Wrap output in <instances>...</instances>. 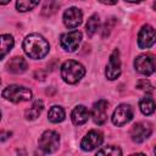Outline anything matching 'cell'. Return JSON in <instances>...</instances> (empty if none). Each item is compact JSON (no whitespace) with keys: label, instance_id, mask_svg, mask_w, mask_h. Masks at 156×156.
<instances>
[{"label":"cell","instance_id":"1","mask_svg":"<svg viewBox=\"0 0 156 156\" xmlns=\"http://www.w3.org/2000/svg\"><path fill=\"white\" fill-rule=\"evenodd\" d=\"M49 43L46 39L39 34H29L23 40V50L27 56L34 60L43 58L49 52Z\"/></svg>","mask_w":156,"mask_h":156},{"label":"cell","instance_id":"2","mask_svg":"<svg viewBox=\"0 0 156 156\" xmlns=\"http://www.w3.org/2000/svg\"><path fill=\"white\" fill-rule=\"evenodd\" d=\"M85 74V68L82 63L74 60H68L61 66V77L68 84H76Z\"/></svg>","mask_w":156,"mask_h":156},{"label":"cell","instance_id":"3","mask_svg":"<svg viewBox=\"0 0 156 156\" xmlns=\"http://www.w3.org/2000/svg\"><path fill=\"white\" fill-rule=\"evenodd\" d=\"M2 98L18 104L22 101H29L32 99V91L26 88V87H21V85H9L2 90Z\"/></svg>","mask_w":156,"mask_h":156},{"label":"cell","instance_id":"4","mask_svg":"<svg viewBox=\"0 0 156 156\" xmlns=\"http://www.w3.org/2000/svg\"><path fill=\"white\" fill-rule=\"evenodd\" d=\"M60 136L55 130H45L39 138V149L44 154H52L58 149Z\"/></svg>","mask_w":156,"mask_h":156},{"label":"cell","instance_id":"5","mask_svg":"<svg viewBox=\"0 0 156 156\" xmlns=\"http://www.w3.org/2000/svg\"><path fill=\"white\" fill-rule=\"evenodd\" d=\"M134 67H135L136 72H139L144 76H150L156 69V57L150 54L139 55L134 60Z\"/></svg>","mask_w":156,"mask_h":156},{"label":"cell","instance_id":"6","mask_svg":"<svg viewBox=\"0 0 156 156\" xmlns=\"http://www.w3.org/2000/svg\"><path fill=\"white\" fill-rule=\"evenodd\" d=\"M80 41H82V33L79 30H71V32L63 33L60 37L61 48L68 52L76 51L78 49Z\"/></svg>","mask_w":156,"mask_h":156},{"label":"cell","instance_id":"7","mask_svg":"<svg viewBox=\"0 0 156 156\" xmlns=\"http://www.w3.org/2000/svg\"><path fill=\"white\" fill-rule=\"evenodd\" d=\"M156 43V30L154 27L145 24L138 34V45L140 49H149Z\"/></svg>","mask_w":156,"mask_h":156},{"label":"cell","instance_id":"8","mask_svg":"<svg viewBox=\"0 0 156 156\" xmlns=\"http://www.w3.org/2000/svg\"><path fill=\"white\" fill-rule=\"evenodd\" d=\"M133 118V110L129 105L127 104H121L116 110L113 111L112 115V123L117 127L124 126Z\"/></svg>","mask_w":156,"mask_h":156},{"label":"cell","instance_id":"9","mask_svg":"<svg viewBox=\"0 0 156 156\" xmlns=\"http://www.w3.org/2000/svg\"><path fill=\"white\" fill-rule=\"evenodd\" d=\"M152 132L151 124L147 122H138L130 129V138L134 143H143L146 140Z\"/></svg>","mask_w":156,"mask_h":156},{"label":"cell","instance_id":"10","mask_svg":"<svg viewBox=\"0 0 156 156\" xmlns=\"http://www.w3.org/2000/svg\"><path fill=\"white\" fill-rule=\"evenodd\" d=\"M107 79L110 80H115L119 77L121 74V58H119V51L118 50H113L110 58H108V63L106 66V72H105Z\"/></svg>","mask_w":156,"mask_h":156},{"label":"cell","instance_id":"11","mask_svg":"<svg viewBox=\"0 0 156 156\" xmlns=\"http://www.w3.org/2000/svg\"><path fill=\"white\" fill-rule=\"evenodd\" d=\"M104 141V135L99 130H90L80 141V147L84 151H91L95 147L100 146Z\"/></svg>","mask_w":156,"mask_h":156},{"label":"cell","instance_id":"12","mask_svg":"<svg viewBox=\"0 0 156 156\" xmlns=\"http://www.w3.org/2000/svg\"><path fill=\"white\" fill-rule=\"evenodd\" d=\"M107 110H108V102L104 99L98 100L91 108V117L94 123L101 126L107 119Z\"/></svg>","mask_w":156,"mask_h":156},{"label":"cell","instance_id":"13","mask_svg":"<svg viewBox=\"0 0 156 156\" xmlns=\"http://www.w3.org/2000/svg\"><path fill=\"white\" fill-rule=\"evenodd\" d=\"M83 13L77 7H69L63 13V23L68 28H76L82 23Z\"/></svg>","mask_w":156,"mask_h":156},{"label":"cell","instance_id":"14","mask_svg":"<svg viewBox=\"0 0 156 156\" xmlns=\"http://www.w3.org/2000/svg\"><path fill=\"white\" fill-rule=\"evenodd\" d=\"M71 118H72V122L76 126L84 124L89 118V111H88V108L85 106L78 105V106H76L73 108V111L71 113Z\"/></svg>","mask_w":156,"mask_h":156},{"label":"cell","instance_id":"15","mask_svg":"<svg viewBox=\"0 0 156 156\" xmlns=\"http://www.w3.org/2000/svg\"><path fill=\"white\" fill-rule=\"evenodd\" d=\"M7 69L11 72V73H15V74H20V73H23L26 69H27V62L23 57L21 56H15L12 57L9 63H7Z\"/></svg>","mask_w":156,"mask_h":156},{"label":"cell","instance_id":"16","mask_svg":"<svg viewBox=\"0 0 156 156\" xmlns=\"http://www.w3.org/2000/svg\"><path fill=\"white\" fill-rule=\"evenodd\" d=\"M43 108H44L43 101L39 100V99L35 100V101L33 102V105H32L28 110H26V118H27V119H35L37 117H39V115L41 113Z\"/></svg>","mask_w":156,"mask_h":156},{"label":"cell","instance_id":"17","mask_svg":"<svg viewBox=\"0 0 156 156\" xmlns=\"http://www.w3.org/2000/svg\"><path fill=\"white\" fill-rule=\"evenodd\" d=\"M48 118L52 123H60L65 119V110L61 106H52L49 110Z\"/></svg>","mask_w":156,"mask_h":156},{"label":"cell","instance_id":"18","mask_svg":"<svg viewBox=\"0 0 156 156\" xmlns=\"http://www.w3.org/2000/svg\"><path fill=\"white\" fill-rule=\"evenodd\" d=\"M58 7H60V5L55 0H46L41 6V15L44 17H50L57 12Z\"/></svg>","mask_w":156,"mask_h":156},{"label":"cell","instance_id":"19","mask_svg":"<svg viewBox=\"0 0 156 156\" xmlns=\"http://www.w3.org/2000/svg\"><path fill=\"white\" fill-rule=\"evenodd\" d=\"M0 39H1V58H4L6 54L11 51V49L13 48L15 40H13V37L10 34H2Z\"/></svg>","mask_w":156,"mask_h":156},{"label":"cell","instance_id":"20","mask_svg":"<svg viewBox=\"0 0 156 156\" xmlns=\"http://www.w3.org/2000/svg\"><path fill=\"white\" fill-rule=\"evenodd\" d=\"M139 107H140V111L144 113V115H151L154 111H155V101L152 100V98L150 96H144L140 102H139Z\"/></svg>","mask_w":156,"mask_h":156},{"label":"cell","instance_id":"21","mask_svg":"<svg viewBox=\"0 0 156 156\" xmlns=\"http://www.w3.org/2000/svg\"><path fill=\"white\" fill-rule=\"evenodd\" d=\"M99 26H100V20H99V16L98 15H93L89 17L88 22H87V26H85V29H87V34L89 37H93L94 33L99 29Z\"/></svg>","mask_w":156,"mask_h":156},{"label":"cell","instance_id":"22","mask_svg":"<svg viewBox=\"0 0 156 156\" xmlns=\"http://www.w3.org/2000/svg\"><path fill=\"white\" fill-rule=\"evenodd\" d=\"M38 2H39V0H17L16 9L21 12H26V11L34 9L38 5Z\"/></svg>","mask_w":156,"mask_h":156},{"label":"cell","instance_id":"23","mask_svg":"<svg viewBox=\"0 0 156 156\" xmlns=\"http://www.w3.org/2000/svg\"><path fill=\"white\" fill-rule=\"evenodd\" d=\"M98 155H112V156H116V155H122V150L118 146L108 145V146H106L104 149L98 150Z\"/></svg>","mask_w":156,"mask_h":156},{"label":"cell","instance_id":"24","mask_svg":"<svg viewBox=\"0 0 156 156\" xmlns=\"http://www.w3.org/2000/svg\"><path fill=\"white\" fill-rule=\"evenodd\" d=\"M136 88L140 89V90H143V91H145V93H151L154 90V87L151 85V83L147 79H140V80H138Z\"/></svg>","mask_w":156,"mask_h":156},{"label":"cell","instance_id":"25","mask_svg":"<svg viewBox=\"0 0 156 156\" xmlns=\"http://www.w3.org/2000/svg\"><path fill=\"white\" fill-rule=\"evenodd\" d=\"M110 22H111V20H107V21H106V23H105L104 32H102V37H104V38H105V37H107V35L110 34L111 28H112V26H113V24H110Z\"/></svg>","mask_w":156,"mask_h":156},{"label":"cell","instance_id":"26","mask_svg":"<svg viewBox=\"0 0 156 156\" xmlns=\"http://www.w3.org/2000/svg\"><path fill=\"white\" fill-rule=\"evenodd\" d=\"M99 1L105 4V5H115L117 2V0H99Z\"/></svg>","mask_w":156,"mask_h":156},{"label":"cell","instance_id":"27","mask_svg":"<svg viewBox=\"0 0 156 156\" xmlns=\"http://www.w3.org/2000/svg\"><path fill=\"white\" fill-rule=\"evenodd\" d=\"M126 1H128V2H140L143 0H126Z\"/></svg>","mask_w":156,"mask_h":156},{"label":"cell","instance_id":"28","mask_svg":"<svg viewBox=\"0 0 156 156\" xmlns=\"http://www.w3.org/2000/svg\"><path fill=\"white\" fill-rule=\"evenodd\" d=\"M9 1H10V0H1V5H6Z\"/></svg>","mask_w":156,"mask_h":156},{"label":"cell","instance_id":"29","mask_svg":"<svg viewBox=\"0 0 156 156\" xmlns=\"http://www.w3.org/2000/svg\"><path fill=\"white\" fill-rule=\"evenodd\" d=\"M154 9H155V10H156V1H155V2H154Z\"/></svg>","mask_w":156,"mask_h":156},{"label":"cell","instance_id":"30","mask_svg":"<svg viewBox=\"0 0 156 156\" xmlns=\"http://www.w3.org/2000/svg\"><path fill=\"white\" fill-rule=\"evenodd\" d=\"M155 154H156V147H155Z\"/></svg>","mask_w":156,"mask_h":156}]
</instances>
